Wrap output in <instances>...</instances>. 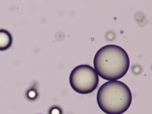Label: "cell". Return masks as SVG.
<instances>
[{
  "label": "cell",
  "mask_w": 152,
  "mask_h": 114,
  "mask_svg": "<svg viewBox=\"0 0 152 114\" xmlns=\"http://www.w3.org/2000/svg\"><path fill=\"white\" fill-rule=\"evenodd\" d=\"M129 65L126 51L116 45H107L102 47L94 56L96 72L102 78L108 81H116L124 77Z\"/></svg>",
  "instance_id": "6da1fadb"
},
{
  "label": "cell",
  "mask_w": 152,
  "mask_h": 114,
  "mask_svg": "<svg viewBox=\"0 0 152 114\" xmlns=\"http://www.w3.org/2000/svg\"><path fill=\"white\" fill-rule=\"evenodd\" d=\"M97 101L101 110L105 113L122 114L126 112L131 104V91L121 81H108L102 85L98 90Z\"/></svg>",
  "instance_id": "7a4b0ae2"
},
{
  "label": "cell",
  "mask_w": 152,
  "mask_h": 114,
  "mask_svg": "<svg viewBox=\"0 0 152 114\" xmlns=\"http://www.w3.org/2000/svg\"><path fill=\"white\" fill-rule=\"evenodd\" d=\"M98 74L91 66L82 65L77 66L70 75L69 82L73 89L82 94L93 92L99 83Z\"/></svg>",
  "instance_id": "3957f363"
},
{
  "label": "cell",
  "mask_w": 152,
  "mask_h": 114,
  "mask_svg": "<svg viewBox=\"0 0 152 114\" xmlns=\"http://www.w3.org/2000/svg\"><path fill=\"white\" fill-rule=\"evenodd\" d=\"M13 38L10 33L7 30L0 29V51H5L11 47Z\"/></svg>",
  "instance_id": "277c9868"
},
{
  "label": "cell",
  "mask_w": 152,
  "mask_h": 114,
  "mask_svg": "<svg viewBox=\"0 0 152 114\" xmlns=\"http://www.w3.org/2000/svg\"><path fill=\"white\" fill-rule=\"evenodd\" d=\"M27 99L30 101H34L37 100L38 97V91L36 89L32 88L28 90L26 94Z\"/></svg>",
  "instance_id": "5b68a950"
},
{
  "label": "cell",
  "mask_w": 152,
  "mask_h": 114,
  "mask_svg": "<svg viewBox=\"0 0 152 114\" xmlns=\"http://www.w3.org/2000/svg\"><path fill=\"white\" fill-rule=\"evenodd\" d=\"M48 114H63V111L58 106H54L50 109Z\"/></svg>",
  "instance_id": "8992f818"
}]
</instances>
